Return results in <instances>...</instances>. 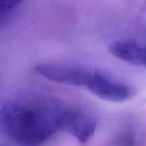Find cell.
I'll return each instance as SVG.
<instances>
[{"label":"cell","instance_id":"7a4b0ae2","mask_svg":"<svg viewBox=\"0 0 146 146\" xmlns=\"http://www.w3.org/2000/svg\"><path fill=\"white\" fill-rule=\"evenodd\" d=\"M34 70L38 75L54 82L85 88L94 74L93 71L84 68L54 64H38Z\"/></svg>","mask_w":146,"mask_h":146},{"label":"cell","instance_id":"5b68a950","mask_svg":"<svg viewBox=\"0 0 146 146\" xmlns=\"http://www.w3.org/2000/svg\"><path fill=\"white\" fill-rule=\"evenodd\" d=\"M108 51L116 58L132 65L145 66L146 46H141L135 40L117 41L110 46Z\"/></svg>","mask_w":146,"mask_h":146},{"label":"cell","instance_id":"8992f818","mask_svg":"<svg viewBox=\"0 0 146 146\" xmlns=\"http://www.w3.org/2000/svg\"><path fill=\"white\" fill-rule=\"evenodd\" d=\"M23 0H0V11L1 14L9 12L11 10L18 6Z\"/></svg>","mask_w":146,"mask_h":146},{"label":"cell","instance_id":"6da1fadb","mask_svg":"<svg viewBox=\"0 0 146 146\" xmlns=\"http://www.w3.org/2000/svg\"><path fill=\"white\" fill-rule=\"evenodd\" d=\"M59 111L34 109L17 104L1 107L0 125L2 133L22 146H36L52 137L57 130Z\"/></svg>","mask_w":146,"mask_h":146},{"label":"cell","instance_id":"3957f363","mask_svg":"<svg viewBox=\"0 0 146 146\" xmlns=\"http://www.w3.org/2000/svg\"><path fill=\"white\" fill-rule=\"evenodd\" d=\"M57 125L58 129L67 132L81 143H85L94 135L96 121L81 111L66 109L58 112Z\"/></svg>","mask_w":146,"mask_h":146},{"label":"cell","instance_id":"277c9868","mask_svg":"<svg viewBox=\"0 0 146 146\" xmlns=\"http://www.w3.org/2000/svg\"><path fill=\"white\" fill-rule=\"evenodd\" d=\"M86 88L101 99L111 102H124L135 95L133 87L113 81L98 71H94V77Z\"/></svg>","mask_w":146,"mask_h":146},{"label":"cell","instance_id":"52a82bcc","mask_svg":"<svg viewBox=\"0 0 146 146\" xmlns=\"http://www.w3.org/2000/svg\"><path fill=\"white\" fill-rule=\"evenodd\" d=\"M145 67H146V64H145Z\"/></svg>","mask_w":146,"mask_h":146}]
</instances>
